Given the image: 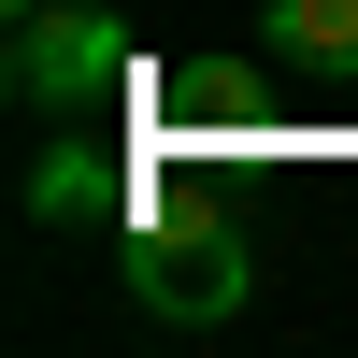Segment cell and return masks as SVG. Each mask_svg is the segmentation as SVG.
Masks as SVG:
<instances>
[{
    "instance_id": "6da1fadb",
    "label": "cell",
    "mask_w": 358,
    "mask_h": 358,
    "mask_svg": "<svg viewBox=\"0 0 358 358\" xmlns=\"http://www.w3.org/2000/svg\"><path fill=\"white\" fill-rule=\"evenodd\" d=\"M244 287H258L244 229H215V215H158V229H129V301L158 315V330H229V315H244Z\"/></svg>"
},
{
    "instance_id": "7a4b0ae2",
    "label": "cell",
    "mask_w": 358,
    "mask_h": 358,
    "mask_svg": "<svg viewBox=\"0 0 358 358\" xmlns=\"http://www.w3.org/2000/svg\"><path fill=\"white\" fill-rule=\"evenodd\" d=\"M115 72H129V43H115V15H15V115H86V101H115Z\"/></svg>"
},
{
    "instance_id": "3957f363",
    "label": "cell",
    "mask_w": 358,
    "mask_h": 358,
    "mask_svg": "<svg viewBox=\"0 0 358 358\" xmlns=\"http://www.w3.org/2000/svg\"><path fill=\"white\" fill-rule=\"evenodd\" d=\"M72 215H115V143H43L29 158V229H72Z\"/></svg>"
},
{
    "instance_id": "277c9868",
    "label": "cell",
    "mask_w": 358,
    "mask_h": 358,
    "mask_svg": "<svg viewBox=\"0 0 358 358\" xmlns=\"http://www.w3.org/2000/svg\"><path fill=\"white\" fill-rule=\"evenodd\" d=\"M287 43H358V0H287Z\"/></svg>"
},
{
    "instance_id": "5b68a950",
    "label": "cell",
    "mask_w": 358,
    "mask_h": 358,
    "mask_svg": "<svg viewBox=\"0 0 358 358\" xmlns=\"http://www.w3.org/2000/svg\"><path fill=\"white\" fill-rule=\"evenodd\" d=\"M0 15H43V0H0Z\"/></svg>"
}]
</instances>
